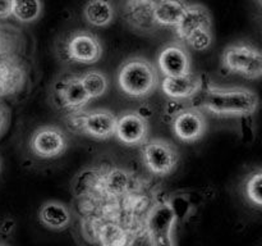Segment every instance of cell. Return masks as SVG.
Returning <instances> with one entry per match:
<instances>
[{
	"instance_id": "obj_6",
	"label": "cell",
	"mask_w": 262,
	"mask_h": 246,
	"mask_svg": "<svg viewBox=\"0 0 262 246\" xmlns=\"http://www.w3.org/2000/svg\"><path fill=\"white\" fill-rule=\"evenodd\" d=\"M117 117L118 115H115L112 110L100 108L89 112L81 110L71 113L67 117V122H69L72 128L83 135L97 140H107L114 137Z\"/></svg>"
},
{
	"instance_id": "obj_26",
	"label": "cell",
	"mask_w": 262,
	"mask_h": 246,
	"mask_svg": "<svg viewBox=\"0 0 262 246\" xmlns=\"http://www.w3.org/2000/svg\"><path fill=\"white\" fill-rule=\"evenodd\" d=\"M137 2H140L141 4L146 5V7H148L152 9V8H155L156 5H159L160 3H163L164 0H137Z\"/></svg>"
},
{
	"instance_id": "obj_14",
	"label": "cell",
	"mask_w": 262,
	"mask_h": 246,
	"mask_svg": "<svg viewBox=\"0 0 262 246\" xmlns=\"http://www.w3.org/2000/svg\"><path fill=\"white\" fill-rule=\"evenodd\" d=\"M202 89V78L197 74L189 73L183 76L164 77L161 90L173 100H186L199 94Z\"/></svg>"
},
{
	"instance_id": "obj_9",
	"label": "cell",
	"mask_w": 262,
	"mask_h": 246,
	"mask_svg": "<svg viewBox=\"0 0 262 246\" xmlns=\"http://www.w3.org/2000/svg\"><path fill=\"white\" fill-rule=\"evenodd\" d=\"M54 95L59 107L66 110L68 114L81 112L91 101L82 85L81 77L76 74L58 79L54 86Z\"/></svg>"
},
{
	"instance_id": "obj_5",
	"label": "cell",
	"mask_w": 262,
	"mask_h": 246,
	"mask_svg": "<svg viewBox=\"0 0 262 246\" xmlns=\"http://www.w3.org/2000/svg\"><path fill=\"white\" fill-rule=\"evenodd\" d=\"M222 63L227 71L250 79L262 74V55L256 46L247 43L232 44L223 51Z\"/></svg>"
},
{
	"instance_id": "obj_7",
	"label": "cell",
	"mask_w": 262,
	"mask_h": 246,
	"mask_svg": "<svg viewBox=\"0 0 262 246\" xmlns=\"http://www.w3.org/2000/svg\"><path fill=\"white\" fill-rule=\"evenodd\" d=\"M141 156L146 169L158 177H165L173 173L181 159L176 146L164 138L146 141L142 145Z\"/></svg>"
},
{
	"instance_id": "obj_18",
	"label": "cell",
	"mask_w": 262,
	"mask_h": 246,
	"mask_svg": "<svg viewBox=\"0 0 262 246\" xmlns=\"http://www.w3.org/2000/svg\"><path fill=\"white\" fill-rule=\"evenodd\" d=\"M83 17L94 27H106L114 18V7L110 0H89L83 8Z\"/></svg>"
},
{
	"instance_id": "obj_15",
	"label": "cell",
	"mask_w": 262,
	"mask_h": 246,
	"mask_svg": "<svg viewBox=\"0 0 262 246\" xmlns=\"http://www.w3.org/2000/svg\"><path fill=\"white\" fill-rule=\"evenodd\" d=\"M211 14L207 8L200 4H192L187 5L174 28L179 40L184 41L194 31L201 28H211Z\"/></svg>"
},
{
	"instance_id": "obj_3",
	"label": "cell",
	"mask_w": 262,
	"mask_h": 246,
	"mask_svg": "<svg viewBox=\"0 0 262 246\" xmlns=\"http://www.w3.org/2000/svg\"><path fill=\"white\" fill-rule=\"evenodd\" d=\"M117 81L123 94L142 99L150 96L159 86V71L148 59L132 56L120 66Z\"/></svg>"
},
{
	"instance_id": "obj_11",
	"label": "cell",
	"mask_w": 262,
	"mask_h": 246,
	"mask_svg": "<svg viewBox=\"0 0 262 246\" xmlns=\"http://www.w3.org/2000/svg\"><path fill=\"white\" fill-rule=\"evenodd\" d=\"M68 59L79 64H94L102 56V45L99 38L87 31H78L66 44Z\"/></svg>"
},
{
	"instance_id": "obj_25",
	"label": "cell",
	"mask_w": 262,
	"mask_h": 246,
	"mask_svg": "<svg viewBox=\"0 0 262 246\" xmlns=\"http://www.w3.org/2000/svg\"><path fill=\"white\" fill-rule=\"evenodd\" d=\"M13 230H14V222H13V219L5 218V219L3 220L2 224H0V233L7 236L9 235V233H12Z\"/></svg>"
},
{
	"instance_id": "obj_8",
	"label": "cell",
	"mask_w": 262,
	"mask_h": 246,
	"mask_svg": "<svg viewBox=\"0 0 262 246\" xmlns=\"http://www.w3.org/2000/svg\"><path fill=\"white\" fill-rule=\"evenodd\" d=\"M69 140L66 131L55 125L36 128L30 138V149L37 158L55 159L68 150Z\"/></svg>"
},
{
	"instance_id": "obj_16",
	"label": "cell",
	"mask_w": 262,
	"mask_h": 246,
	"mask_svg": "<svg viewBox=\"0 0 262 246\" xmlns=\"http://www.w3.org/2000/svg\"><path fill=\"white\" fill-rule=\"evenodd\" d=\"M38 220L51 231H63L72 223V210L60 201H46L38 210Z\"/></svg>"
},
{
	"instance_id": "obj_13",
	"label": "cell",
	"mask_w": 262,
	"mask_h": 246,
	"mask_svg": "<svg viewBox=\"0 0 262 246\" xmlns=\"http://www.w3.org/2000/svg\"><path fill=\"white\" fill-rule=\"evenodd\" d=\"M158 71L164 77L183 76L191 72V58L181 44H170L165 46L158 55Z\"/></svg>"
},
{
	"instance_id": "obj_22",
	"label": "cell",
	"mask_w": 262,
	"mask_h": 246,
	"mask_svg": "<svg viewBox=\"0 0 262 246\" xmlns=\"http://www.w3.org/2000/svg\"><path fill=\"white\" fill-rule=\"evenodd\" d=\"M261 184H262V173L260 169L250 174L247 181L245 182V195L248 201L255 207L261 208L262 205V195H261Z\"/></svg>"
},
{
	"instance_id": "obj_12",
	"label": "cell",
	"mask_w": 262,
	"mask_h": 246,
	"mask_svg": "<svg viewBox=\"0 0 262 246\" xmlns=\"http://www.w3.org/2000/svg\"><path fill=\"white\" fill-rule=\"evenodd\" d=\"M171 130L179 141L192 144L200 141L207 131V120L199 109L181 110L171 123Z\"/></svg>"
},
{
	"instance_id": "obj_17",
	"label": "cell",
	"mask_w": 262,
	"mask_h": 246,
	"mask_svg": "<svg viewBox=\"0 0 262 246\" xmlns=\"http://www.w3.org/2000/svg\"><path fill=\"white\" fill-rule=\"evenodd\" d=\"M187 5L184 0H164L151 10L152 23L163 27H176Z\"/></svg>"
},
{
	"instance_id": "obj_23",
	"label": "cell",
	"mask_w": 262,
	"mask_h": 246,
	"mask_svg": "<svg viewBox=\"0 0 262 246\" xmlns=\"http://www.w3.org/2000/svg\"><path fill=\"white\" fill-rule=\"evenodd\" d=\"M212 32L211 28H201L194 32H192L188 37L184 40V43L189 46L191 49L196 51H205L210 49L212 45Z\"/></svg>"
},
{
	"instance_id": "obj_20",
	"label": "cell",
	"mask_w": 262,
	"mask_h": 246,
	"mask_svg": "<svg viewBox=\"0 0 262 246\" xmlns=\"http://www.w3.org/2000/svg\"><path fill=\"white\" fill-rule=\"evenodd\" d=\"M79 77H81L82 85L91 100L104 96L109 90V78L104 72L92 69V71L81 74Z\"/></svg>"
},
{
	"instance_id": "obj_19",
	"label": "cell",
	"mask_w": 262,
	"mask_h": 246,
	"mask_svg": "<svg viewBox=\"0 0 262 246\" xmlns=\"http://www.w3.org/2000/svg\"><path fill=\"white\" fill-rule=\"evenodd\" d=\"M25 84V72L13 60H0V95L13 94Z\"/></svg>"
},
{
	"instance_id": "obj_21",
	"label": "cell",
	"mask_w": 262,
	"mask_h": 246,
	"mask_svg": "<svg viewBox=\"0 0 262 246\" xmlns=\"http://www.w3.org/2000/svg\"><path fill=\"white\" fill-rule=\"evenodd\" d=\"M42 12L41 0H13L12 15L20 23H32Z\"/></svg>"
},
{
	"instance_id": "obj_27",
	"label": "cell",
	"mask_w": 262,
	"mask_h": 246,
	"mask_svg": "<svg viewBox=\"0 0 262 246\" xmlns=\"http://www.w3.org/2000/svg\"><path fill=\"white\" fill-rule=\"evenodd\" d=\"M0 246H5V245H2V243H0Z\"/></svg>"
},
{
	"instance_id": "obj_24",
	"label": "cell",
	"mask_w": 262,
	"mask_h": 246,
	"mask_svg": "<svg viewBox=\"0 0 262 246\" xmlns=\"http://www.w3.org/2000/svg\"><path fill=\"white\" fill-rule=\"evenodd\" d=\"M13 0H0V18H8L12 15Z\"/></svg>"
},
{
	"instance_id": "obj_4",
	"label": "cell",
	"mask_w": 262,
	"mask_h": 246,
	"mask_svg": "<svg viewBox=\"0 0 262 246\" xmlns=\"http://www.w3.org/2000/svg\"><path fill=\"white\" fill-rule=\"evenodd\" d=\"M177 215L170 199L163 196L155 202L147 219L148 246H176L174 227Z\"/></svg>"
},
{
	"instance_id": "obj_1",
	"label": "cell",
	"mask_w": 262,
	"mask_h": 246,
	"mask_svg": "<svg viewBox=\"0 0 262 246\" xmlns=\"http://www.w3.org/2000/svg\"><path fill=\"white\" fill-rule=\"evenodd\" d=\"M160 197L124 169L101 167L77 177L72 219L83 246H148L147 219Z\"/></svg>"
},
{
	"instance_id": "obj_10",
	"label": "cell",
	"mask_w": 262,
	"mask_h": 246,
	"mask_svg": "<svg viewBox=\"0 0 262 246\" xmlns=\"http://www.w3.org/2000/svg\"><path fill=\"white\" fill-rule=\"evenodd\" d=\"M150 126L138 112H125L117 117L114 137L127 146H142L148 140Z\"/></svg>"
},
{
	"instance_id": "obj_2",
	"label": "cell",
	"mask_w": 262,
	"mask_h": 246,
	"mask_svg": "<svg viewBox=\"0 0 262 246\" xmlns=\"http://www.w3.org/2000/svg\"><path fill=\"white\" fill-rule=\"evenodd\" d=\"M258 102L257 94L247 87L209 85L202 99V107L220 117H248L255 114Z\"/></svg>"
}]
</instances>
